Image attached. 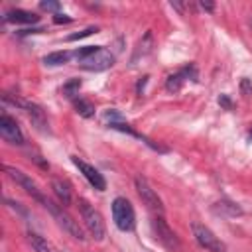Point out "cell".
<instances>
[{"instance_id": "cell-1", "label": "cell", "mask_w": 252, "mask_h": 252, "mask_svg": "<svg viewBox=\"0 0 252 252\" xmlns=\"http://www.w3.org/2000/svg\"><path fill=\"white\" fill-rule=\"evenodd\" d=\"M79 211H81V217H83V222L89 230V234L94 238V240H104L106 236V226H104V220H102V215L85 199H79Z\"/></svg>"}, {"instance_id": "cell-2", "label": "cell", "mask_w": 252, "mask_h": 252, "mask_svg": "<svg viewBox=\"0 0 252 252\" xmlns=\"http://www.w3.org/2000/svg\"><path fill=\"white\" fill-rule=\"evenodd\" d=\"M51 215H53V219L57 220V224L63 228V230H67L73 238H77V240H85V232H83V228L79 226V222L63 209V207H59V205H55L53 201H49L47 199V203L43 205Z\"/></svg>"}, {"instance_id": "cell-3", "label": "cell", "mask_w": 252, "mask_h": 252, "mask_svg": "<svg viewBox=\"0 0 252 252\" xmlns=\"http://www.w3.org/2000/svg\"><path fill=\"white\" fill-rule=\"evenodd\" d=\"M112 219H114V224L120 228V230H132L134 224H136V215H134V209H132V203L124 197H116L112 201Z\"/></svg>"}, {"instance_id": "cell-4", "label": "cell", "mask_w": 252, "mask_h": 252, "mask_svg": "<svg viewBox=\"0 0 252 252\" xmlns=\"http://www.w3.org/2000/svg\"><path fill=\"white\" fill-rule=\"evenodd\" d=\"M134 183H136V191H138V195H140L142 203H144L152 213H156V215H161V217H163V203H161V199L158 197V193L152 189L150 181H148L144 175H136Z\"/></svg>"}, {"instance_id": "cell-5", "label": "cell", "mask_w": 252, "mask_h": 252, "mask_svg": "<svg viewBox=\"0 0 252 252\" xmlns=\"http://www.w3.org/2000/svg\"><path fill=\"white\" fill-rule=\"evenodd\" d=\"M4 171L8 173V177L12 179V181H16L28 195H32L35 201H39L41 205H45L47 203V197H43V193L39 191V187H37V183L30 177V175H26L24 171H20V169H16V167H12V165H4Z\"/></svg>"}, {"instance_id": "cell-6", "label": "cell", "mask_w": 252, "mask_h": 252, "mask_svg": "<svg viewBox=\"0 0 252 252\" xmlns=\"http://www.w3.org/2000/svg\"><path fill=\"white\" fill-rule=\"evenodd\" d=\"M152 230H154V234H156V238L167 248V250H173V252H177L179 248H181V244H179V238H177V234L169 228V224L165 222V219L161 217V215H156L154 219H152Z\"/></svg>"}, {"instance_id": "cell-7", "label": "cell", "mask_w": 252, "mask_h": 252, "mask_svg": "<svg viewBox=\"0 0 252 252\" xmlns=\"http://www.w3.org/2000/svg\"><path fill=\"white\" fill-rule=\"evenodd\" d=\"M191 232H193V236H195V240H197V244L201 248H205L209 252H226L224 244L215 236V232L209 226H205L201 222H193L191 224Z\"/></svg>"}, {"instance_id": "cell-8", "label": "cell", "mask_w": 252, "mask_h": 252, "mask_svg": "<svg viewBox=\"0 0 252 252\" xmlns=\"http://www.w3.org/2000/svg\"><path fill=\"white\" fill-rule=\"evenodd\" d=\"M112 65H114V55L104 47H100L96 53H93L91 57L81 61V67L87 69V71H106Z\"/></svg>"}, {"instance_id": "cell-9", "label": "cell", "mask_w": 252, "mask_h": 252, "mask_svg": "<svg viewBox=\"0 0 252 252\" xmlns=\"http://www.w3.org/2000/svg\"><path fill=\"white\" fill-rule=\"evenodd\" d=\"M0 136L10 144H18V146L24 144V134H22L18 122L8 114L0 116Z\"/></svg>"}, {"instance_id": "cell-10", "label": "cell", "mask_w": 252, "mask_h": 252, "mask_svg": "<svg viewBox=\"0 0 252 252\" xmlns=\"http://www.w3.org/2000/svg\"><path fill=\"white\" fill-rule=\"evenodd\" d=\"M73 163L79 167V171L85 175V179H87L94 189H98V191H104V189H106V181H104L102 173H100L96 167L89 165L87 161H83V159H79V158H75V156H73Z\"/></svg>"}, {"instance_id": "cell-11", "label": "cell", "mask_w": 252, "mask_h": 252, "mask_svg": "<svg viewBox=\"0 0 252 252\" xmlns=\"http://www.w3.org/2000/svg\"><path fill=\"white\" fill-rule=\"evenodd\" d=\"M24 108H26L30 120H32V126H33L35 130L47 134V132H49V122H47V116H45L43 108H41L39 104H35V102H24Z\"/></svg>"}, {"instance_id": "cell-12", "label": "cell", "mask_w": 252, "mask_h": 252, "mask_svg": "<svg viewBox=\"0 0 252 252\" xmlns=\"http://www.w3.org/2000/svg\"><path fill=\"white\" fill-rule=\"evenodd\" d=\"M213 211H215L217 215H220V217H226V219L240 217V215L244 213V211H242V207H240L238 203L228 201V199H220V201H217V203H215V207H213Z\"/></svg>"}, {"instance_id": "cell-13", "label": "cell", "mask_w": 252, "mask_h": 252, "mask_svg": "<svg viewBox=\"0 0 252 252\" xmlns=\"http://www.w3.org/2000/svg\"><path fill=\"white\" fill-rule=\"evenodd\" d=\"M4 20L12 22V24H35L39 20V16L33 12H28V10H10V12H6Z\"/></svg>"}, {"instance_id": "cell-14", "label": "cell", "mask_w": 252, "mask_h": 252, "mask_svg": "<svg viewBox=\"0 0 252 252\" xmlns=\"http://www.w3.org/2000/svg\"><path fill=\"white\" fill-rule=\"evenodd\" d=\"M152 47H154V39H152V32H146L144 33V37L138 41V45H136V49H134V55H132V59H130V63L132 65H136L138 61H140V57L144 59L150 51H152Z\"/></svg>"}, {"instance_id": "cell-15", "label": "cell", "mask_w": 252, "mask_h": 252, "mask_svg": "<svg viewBox=\"0 0 252 252\" xmlns=\"http://www.w3.org/2000/svg\"><path fill=\"white\" fill-rule=\"evenodd\" d=\"M51 189H53V193L57 195L59 203H63V205H69V203H71V191H69L67 183H63L61 179H53V181H51Z\"/></svg>"}, {"instance_id": "cell-16", "label": "cell", "mask_w": 252, "mask_h": 252, "mask_svg": "<svg viewBox=\"0 0 252 252\" xmlns=\"http://www.w3.org/2000/svg\"><path fill=\"white\" fill-rule=\"evenodd\" d=\"M28 242L32 244V248H33L35 252H53L51 246H49V242H47L41 234H37V232L28 230Z\"/></svg>"}, {"instance_id": "cell-17", "label": "cell", "mask_w": 252, "mask_h": 252, "mask_svg": "<svg viewBox=\"0 0 252 252\" xmlns=\"http://www.w3.org/2000/svg\"><path fill=\"white\" fill-rule=\"evenodd\" d=\"M71 59V53L69 51H53V53H47L45 57H43V63L45 65H63V63H67Z\"/></svg>"}, {"instance_id": "cell-18", "label": "cell", "mask_w": 252, "mask_h": 252, "mask_svg": "<svg viewBox=\"0 0 252 252\" xmlns=\"http://www.w3.org/2000/svg\"><path fill=\"white\" fill-rule=\"evenodd\" d=\"M75 108H77V112H79L83 118L94 116V106H93L89 100H85V98H75Z\"/></svg>"}, {"instance_id": "cell-19", "label": "cell", "mask_w": 252, "mask_h": 252, "mask_svg": "<svg viewBox=\"0 0 252 252\" xmlns=\"http://www.w3.org/2000/svg\"><path fill=\"white\" fill-rule=\"evenodd\" d=\"M183 81H185V77L181 75V71H177V73H173V75H169V77H167V81H165V89H167V91H171V93H175V91H179V89H181Z\"/></svg>"}, {"instance_id": "cell-20", "label": "cell", "mask_w": 252, "mask_h": 252, "mask_svg": "<svg viewBox=\"0 0 252 252\" xmlns=\"http://www.w3.org/2000/svg\"><path fill=\"white\" fill-rule=\"evenodd\" d=\"M100 47L98 45H85V47H79L77 51H75V57L79 59V61H85L87 57H91L93 53H96Z\"/></svg>"}, {"instance_id": "cell-21", "label": "cell", "mask_w": 252, "mask_h": 252, "mask_svg": "<svg viewBox=\"0 0 252 252\" xmlns=\"http://www.w3.org/2000/svg\"><path fill=\"white\" fill-rule=\"evenodd\" d=\"M102 122H106L108 126H112V124H116V122H122V114H118L116 110H106V112L102 114Z\"/></svg>"}, {"instance_id": "cell-22", "label": "cell", "mask_w": 252, "mask_h": 252, "mask_svg": "<svg viewBox=\"0 0 252 252\" xmlns=\"http://www.w3.org/2000/svg\"><path fill=\"white\" fill-rule=\"evenodd\" d=\"M91 33H96V28H94V26H91V28H87V30H83V32H77V33L67 35V41H77V39H83V37H87V35H91Z\"/></svg>"}, {"instance_id": "cell-23", "label": "cell", "mask_w": 252, "mask_h": 252, "mask_svg": "<svg viewBox=\"0 0 252 252\" xmlns=\"http://www.w3.org/2000/svg\"><path fill=\"white\" fill-rule=\"evenodd\" d=\"M79 87H81V81H79V79H73V81H69V83L63 87V93H65L67 96H73Z\"/></svg>"}, {"instance_id": "cell-24", "label": "cell", "mask_w": 252, "mask_h": 252, "mask_svg": "<svg viewBox=\"0 0 252 252\" xmlns=\"http://www.w3.org/2000/svg\"><path fill=\"white\" fill-rule=\"evenodd\" d=\"M39 8H41V10H45V12H57V10H59V2L43 0V2H39Z\"/></svg>"}, {"instance_id": "cell-25", "label": "cell", "mask_w": 252, "mask_h": 252, "mask_svg": "<svg viewBox=\"0 0 252 252\" xmlns=\"http://www.w3.org/2000/svg\"><path fill=\"white\" fill-rule=\"evenodd\" d=\"M240 91H242V94H244V96L252 94V85H250V81H248V79H242V81H240Z\"/></svg>"}, {"instance_id": "cell-26", "label": "cell", "mask_w": 252, "mask_h": 252, "mask_svg": "<svg viewBox=\"0 0 252 252\" xmlns=\"http://www.w3.org/2000/svg\"><path fill=\"white\" fill-rule=\"evenodd\" d=\"M53 22H55V24H69L71 18L65 16V14H55V16H53Z\"/></svg>"}, {"instance_id": "cell-27", "label": "cell", "mask_w": 252, "mask_h": 252, "mask_svg": "<svg viewBox=\"0 0 252 252\" xmlns=\"http://www.w3.org/2000/svg\"><path fill=\"white\" fill-rule=\"evenodd\" d=\"M219 102H220V104H222V106H226V108H230V100H228V98H226V96H224V94H222V96H220V98H219Z\"/></svg>"}, {"instance_id": "cell-28", "label": "cell", "mask_w": 252, "mask_h": 252, "mask_svg": "<svg viewBox=\"0 0 252 252\" xmlns=\"http://www.w3.org/2000/svg\"><path fill=\"white\" fill-rule=\"evenodd\" d=\"M146 81H148V77H144V79H142V81L138 83V94H142V87L146 85Z\"/></svg>"}, {"instance_id": "cell-29", "label": "cell", "mask_w": 252, "mask_h": 252, "mask_svg": "<svg viewBox=\"0 0 252 252\" xmlns=\"http://www.w3.org/2000/svg\"><path fill=\"white\" fill-rule=\"evenodd\" d=\"M201 8H205V10L211 12V10H213V4H211V2H201Z\"/></svg>"}]
</instances>
